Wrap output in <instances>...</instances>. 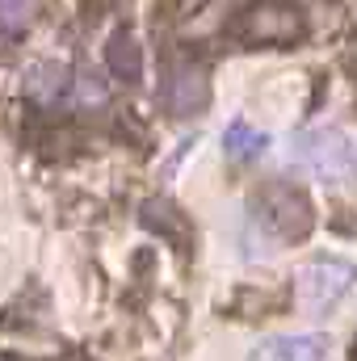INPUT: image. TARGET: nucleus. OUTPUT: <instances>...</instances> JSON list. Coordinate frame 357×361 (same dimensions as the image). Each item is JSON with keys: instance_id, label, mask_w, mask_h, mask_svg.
<instances>
[{"instance_id": "nucleus-1", "label": "nucleus", "mask_w": 357, "mask_h": 361, "mask_svg": "<svg viewBox=\"0 0 357 361\" xmlns=\"http://www.w3.org/2000/svg\"><path fill=\"white\" fill-rule=\"evenodd\" d=\"M253 219H257V227H261L265 235L282 240V244H298V240H307L311 227H315L311 197H307L303 189L286 185V180H273V185H265V189L253 197Z\"/></svg>"}, {"instance_id": "nucleus-2", "label": "nucleus", "mask_w": 357, "mask_h": 361, "mask_svg": "<svg viewBox=\"0 0 357 361\" xmlns=\"http://www.w3.org/2000/svg\"><path fill=\"white\" fill-rule=\"evenodd\" d=\"M290 164L307 177L341 180L357 169V152L345 130L324 126V130H303V135L290 139Z\"/></svg>"}, {"instance_id": "nucleus-3", "label": "nucleus", "mask_w": 357, "mask_h": 361, "mask_svg": "<svg viewBox=\"0 0 357 361\" xmlns=\"http://www.w3.org/2000/svg\"><path fill=\"white\" fill-rule=\"evenodd\" d=\"M357 281V265L341 261V257H320V261H307L303 269L294 273V302L307 311V315H320L328 307H337Z\"/></svg>"}, {"instance_id": "nucleus-4", "label": "nucleus", "mask_w": 357, "mask_h": 361, "mask_svg": "<svg viewBox=\"0 0 357 361\" xmlns=\"http://www.w3.org/2000/svg\"><path fill=\"white\" fill-rule=\"evenodd\" d=\"M307 34V21L294 4H282V0H261V4H248L236 21V38L248 42V47H290Z\"/></svg>"}, {"instance_id": "nucleus-5", "label": "nucleus", "mask_w": 357, "mask_h": 361, "mask_svg": "<svg viewBox=\"0 0 357 361\" xmlns=\"http://www.w3.org/2000/svg\"><path fill=\"white\" fill-rule=\"evenodd\" d=\"M210 105V76L206 68L189 63V59H177L169 68V80H164V109L173 118H193Z\"/></svg>"}, {"instance_id": "nucleus-6", "label": "nucleus", "mask_w": 357, "mask_h": 361, "mask_svg": "<svg viewBox=\"0 0 357 361\" xmlns=\"http://www.w3.org/2000/svg\"><path fill=\"white\" fill-rule=\"evenodd\" d=\"M76 85V72L68 68V63H59V59H38V63H30L25 68V97L34 101V105H59L68 92Z\"/></svg>"}, {"instance_id": "nucleus-7", "label": "nucleus", "mask_w": 357, "mask_h": 361, "mask_svg": "<svg viewBox=\"0 0 357 361\" xmlns=\"http://www.w3.org/2000/svg\"><path fill=\"white\" fill-rule=\"evenodd\" d=\"M328 336L320 332H298V336H269L261 341L248 361H328Z\"/></svg>"}, {"instance_id": "nucleus-8", "label": "nucleus", "mask_w": 357, "mask_h": 361, "mask_svg": "<svg viewBox=\"0 0 357 361\" xmlns=\"http://www.w3.org/2000/svg\"><path fill=\"white\" fill-rule=\"evenodd\" d=\"M143 227L156 231V235H164V240H169L173 248H181V252H189V244H193V227H189V219L181 214L173 202H164V197L143 202Z\"/></svg>"}, {"instance_id": "nucleus-9", "label": "nucleus", "mask_w": 357, "mask_h": 361, "mask_svg": "<svg viewBox=\"0 0 357 361\" xmlns=\"http://www.w3.org/2000/svg\"><path fill=\"white\" fill-rule=\"evenodd\" d=\"M105 59H109V72L126 85H139L143 80V47L131 30H114L109 47H105Z\"/></svg>"}, {"instance_id": "nucleus-10", "label": "nucleus", "mask_w": 357, "mask_h": 361, "mask_svg": "<svg viewBox=\"0 0 357 361\" xmlns=\"http://www.w3.org/2000/svg\"><path fill=\"white\" fill-rule=\"evenodd\" d=\"M265 135L261 130H253L244 118H236L227 130H223V152H227V160H253V156H261L265 152Z\"/></svg>"}, {"instance_id": "nucleus-11", "label": "nucleus", "mask_w": 357, "mask_h": 361, "mask_svg": "<svg viewBox=\"0 0 357 361\" xmlns=\"http://www.w3.org/2000/svg\"><path fill=\"white\" fill-rule=\"evenodd\" d=\"M72 97H76V105L80 109H101L105 101H109V85H105V76L97 72V68H76V85H72Z\"/></svg>"}, {"instance_id": "nucleus-12", "label": "nucleus", "mask_w": 357, "mask_h": 361, "mask_svg": "<svg viewBox=\"0 0 357 361\" xmlns=\"http://www.w3.org/2000/svg\"><path fill=\"white\" fill-rule=\"evenodd\" d=\"M38 8H42V0H0V30H8V34L30 30L38 21Z\"/></svg>"}, {"instance_id": "nucleus-13", "label": "nucleus", "mask_w": 357, "mask_h": 361, "mask_svg": "<svg viewBox=\"0 0 357 361\" xmlns=\"http://www.w3.org/2000/svg\"><path fill=\"white\" fill-rule=\"evenodd\" d=\"M0 361H13V357H0Z\"/></svg>"}, {"instance_id": "nucleus-14", "label": "nucleus", "mask_w": 357, "mask_h": 361, "mask_svg": "<svg viewBox=\"0 0 357 361\" xmlns=\"http://www.w3.org/2000/svg\"><path fill=\"white\" fill-rule=\"evenodd\" d=\"M353 361H357V349H353Z\"/></svg>"}]
</instances>
